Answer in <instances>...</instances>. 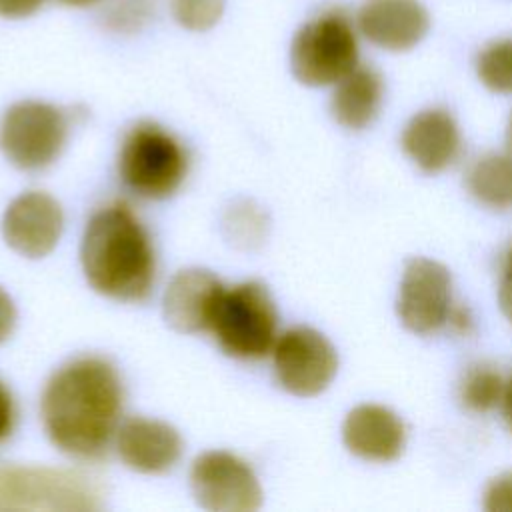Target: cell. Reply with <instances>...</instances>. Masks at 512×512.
<instances>
[{
	"mask_svg": "<svg viewBox=\"0 0 512 512\" xmlns=\"http://www.w3.org/2000/svg\"><path fill=\"white\" fill-rule=\"evenodd\" d=\"M450 286V272L440 262L430 258L408 260L396 302L402 324L416 334L442 328L452 308Z\"/></svg>",
	"mask_w": 512,
	"mask_h": 512,
	"instance_id": "cell-10",
	"label": "cell"
},
{
	"mask_svg": "<svg viewBox=\"0 0 512 512\" xmlns=\"http://www.w3.org/2000/svg\"><path fill=\"white\" fill-rule=\"evenodd\" d=\"M80 262L88 284L114 300L140 302L156 274L150 236L126 204L98 210L82 236Z\"/></svg>",
	"mask_w": 512,
	"mask_h": 512,
	"instance_id": "cell-2",
	"label": "cell"
},
{
	"mask_svg": "<svg viewBox=\"0 0 512 512\" xmlns=\"http://www.w3.org/2000/svg\"><path fill=\"white\" fill-rule=\"evenodd\" d=\"M402 148L422 170L440 172L458 158L462 136L450 112L428 108L412 116L406 124Z\"/></svg>",
	"mask_w": 512,
	"mask_h": 512,
	"instance_id": "cell-16",
	"label": "cell"
},
{
	"mask_svg": "<svg viewBox=\"0 0 512 512\" xmlns=\"http://www.w3.org/2000/svg\"><path fill=\"white\" fill-rule=\"evenodd\" d=\"M480 82L496 94H512V36L486 44L476 58Z\"/></svg>",
	"mask_w": 512,
	"mask_h": 512,
	"instance_id": "cell-20",
	"label": "cell"
},
{
	"mask_svg": "<svg viewBox=\"0 0 512 512\" xmlns=\"http://www.w3.org/2000/svg\"><path fill=\"white\" fill-rule=\"evenodd\" d=\"M506 144H508V150L512 152V116H510V122L506 128Z\"/></svg>",
	"mask_w": 512,
	"mask_h": 512,
	"instance_id": "cell-31",
	"label": "cell"
},
{
	"mask_svg": "<svg viewBox=\"0 0 512 512\" xmlns=\"http://www.w3.org/2000/svg\"><path fill=\"white\" fill-rule=\"evenodd\" d=\"M502 394L504 382L496 368L488 364H474L464 372L460 382V400L470 412H490L496 404H500Z\"/></svg>",
	"mask_w": 512,
	"mask_h": 512,
	"instance_id": "cell-19",
	"label": "cell"
},
{
	"mask_svg": "<svg viewBox=\"0 0 512 512\" xmlns=\"http://www.w3.org/2000/svg\"><path fill=\"white\" fill-rule=\"evenodd\" d=\"M16 324V308L4 288H0V344L8 340Z\"/></svg>",
	"mask_w": 512,
	"mask_h": 512,
	"instance_id": "cell-27",
	"label": "cell"
},
{
	"mask_svg": "<svg viewBox=\"0 0 512 512\" xmlns=\"http://www.w3.org/2000/svg\"><path fill=\"white\" fill-rule=\"evenodd\" d=\"M498 302L504 312V316L512 322V244L504 254L502 260V278L498 288Z\"/></svg>",
	"mask_w": 512,
	"mask_h": 512,
	"instance_id": "cell-24",
	"label": "cell"
},
{
	"mask_svg": "<svg viewBox=\"0 0 512 512\" xmlns=\"http://www.w3.org/2000/svg\"><path fill=\"white\" fill-rule=\"evenodd\" d=\"M278 314L268 290L258 282L222 288L208 330L234 358L256 360L276 344Z\"/></svg>",
	"mask_w": 512,
	"mask_h": 512,
	"instance_id": "cell-3",
	"label": "cell"
},
{
	"mask_svg": "<svg viewBox=\"0 0 512 512\" xmlns=\"http://www.w3.org/2000/svg\"><path fill=\"white\" fill-rule=\"evenodd\" d=\"M122 400L120 376L108 360H70L44 388V430L60 452L78 460L100 458L118 430Z\"/></svg>",
	"mask_w": 512,
	"mask_h": 512,
	"instance_id": "cell-1",
	"label": "cell"
},
{
	"mask_svg": "<svg viewBox=\"0 0 512 512\" xmlns=\"http://www.w3.org/2000/svg\"><path fill=\"white\" fill-rule=\"evenodd\" d=\"M188 158L182 144L162 126L142 122L124 138L118 158L122 182L142 198H166L186 176Z\"/></svg>",
	"mask_w": 512,
	"mask_h": 512,
	"instance_id": "cell-6",
	"label": "cell"
},
{
	"mask_svg": "<svg viewBox=\"0 0 512 512\" xmlns=\"http://www.w3.org/2000/svg\"><path fill=\"white\" fill-rule=\"evenodd\" d=\"M44 0H0L2 18H26L34 14Z\"/></svg>",
	"mask_w": 512,
	"mask_h": 512,
	"instance_id": "cell-26",
	"label": "cell"
},
{
	"mask_svg": "<svg viewBox=\"0 0 512 512\" xmlns=\"http://www.w3.org/2000/svg\"><path fill=\"white\" fill-rule=\"evenodd\" d=\"M356 24L332 8L308 20L292 38L290 68L306 86H330L358 66Z\"/></svg>",
	"mask_w": 512,
	"mask_h": 512,
	"instance_id": "cell-4",
	"label": "cell"
},
{
	"mask_svg": "<svg viewBox=\"0 0 512 512\" xmlns=\"http://www.w3.org/2000/svg\"><path fill=\"white\" fill-rule=\"evenodd\" d=\"M484 508L490 512H512V472H504L488 484Z\"/></svg>",
	"mask_w": 512,
	"mask_h": 512,
	"instance_id": "cell-23",
	"label": "cell"
},
{
	"mask_svg": "<svg viewBox=\"0 0 512 512\" xmlns=\"http://www.w3.org/2000/svg\"><path fill=\"white\" fill-rule=\"evenodd\" d=\"M222 288L220 280L208 270L188 268L178 272L164 292L166 322L184 334L208 330Z\"/></svg>",
	"mask_w": 512,
	"mask_h": 512,
	"instance_id": "cell-15",
	"label": "cell"
},
{
	"mask_svg": "<svg viewBox=\"0 0 512 512\" xmlns=\"http://www.w3.org/2000/svg\"><path fill=\"white\" fill-rule=\"evenodd\" d=\"M116 450L128 468L158 474L178 462L182 438L166 422L134 416L116 430Z\"/></svg>",
	"mask_w": 512,
	"mask_h": 512,
	"instance_id": "cell-13",
	"label": "cell"
},
{
	"mask_svg": "<svg viewBox=\"0 0 512 512\" xmlns=\"http://www.w3.org/2000/svg\"><path fill=\"white\" fill-rule=\"evenodd\" d=\"M190 486L196 502L212 512H254L262 504L254 470L222 450L204 452L194 460Z\"/></svg>",
	"mask_w": 512,
	"mask_h": 512,
	"instance_id": "cell-8",
	"label": "cell"
},
{
	"mask_svg": "<svg viewBox=\"0 0 512 512\" xmlns=\"http://www.w3.org/2000/svg\"><path fill=\"white\" fill-rule=\"evenodd\" d=\"M100 506V488L78 470L0 466V512H86Z\"/></svg>",
	"mask_w": 512,
	"mask_h": 512,
	"instance_id": "cell-5",
	"label": "cell"
},
{
	"mask_svg": "<svg viewBox=\"0 0 512 512\" xmlns=\"http://www.w3.org/2000/svg\"><path fill=\"white\" fill-rule=\"evenodd\" d=\"M384 96L382 76L370 66H356L336 82L332 94V114L344 128H366L378 114Z\"/></svg>",
	"mask_w": 512,
	"mask_h": 512,
	"instance_id": "cell-17",
	"label": "cell"
},
{
	"mask_svg": "<svg viewBox=\"0 0 512 512\" xmlns=\"http://www.w3.org/2000/svg\"><path fill=\"white\" fill-rule=\"evenodd\" d=\"M342 438L346 448L358 458L372 462L396 460L406 444L402 420L386 406L360 404L348 412Z\"/></svg>",
	"mask_w": 512,
	"mask_h": 512,
	"instance_id": "cell-14",
	"label": "cell"
},
{
	"mask_svg": "<svg viewBox=\"0 0 512 512\" xmlns=\"http://www.w3.org/2000/svg\"><path fill=\"white\" fill-rule=\"evenodd\" d=\"M224 6L226 0H170L176 22L194 32L212 28L222 18Z\"/></svg>",
	"mask_w": 512,
	"mask_h": 512,
	"instance_id": "cell-21",
	"label": "cell"
},
{
	"mask_svg": "<svg viewBox=\"0 0 512 512\" xmlns=\"http://www.w3.org/2000/svg\"><path fill=\"white\" fill-rule=\"evenodd\" d=\"M354 24L370 44L388 52H406L426 36L430 14L420 0H364Z\"/></svg>",
	"mask_w": 512,
	"mask_h": 512,
	"instance_id": "cell-12",
	"label": "cell"
},
{
	"mask_svg": "<svg viewBox=\"0 0 512 512\" xmlns=\"http://www.w3.org/2000/svg\"><path fill=\"white\" fill-rule=\"evenodd\" d=\"M274 374L284 390L296 396L320 394L336 376L334 346L314 328L286 330L272 348Z\"/></svg>",
	"mask_w": 512,
	"mask_h": 512,
	"instance_id": "cell-9",
	"label": "cell"
},
{
	"mask_svg": "<svg viewBox=\"0 0 512 512\" xmlns=\"http://www.w3.org/2000/svg\"><path fill=\"white\" fill-rule=\"evenodd\" d=\"M502 414H504V422L508 426V430L512 432V378L504 384V394H502Z\"/></svg>",
	"mask_w": 512,
	"mask_h": 512,
	"instance_id": "cell-29",
	"label": "cell"
},
{
	"mask_svg": "<svg viewBox=\"0 0 512 512\" xmlns=\"http://www.w3.org/2000/svg\"><path fill=\"white\" fill-rule=\"evenodd\" d=\"M446 324H448L454 332H458V334H462V336H468V334L474 332V316H472V312H470L466 306H454V304H452V308H450V312H448Z\"/></svg>",
	"mask_w": 512,
	"mask_h": 512,
	"instance_id": "cell-28",
	"label": "cell"
},
{
	"mask_svg": "<svg viewBox=\"0 0 512 512\" xmlns=\"http://www.w3.org/2000/svg\"><path fill=\"white\" fill-rule=\"evenodd\" d=\"M466 186L488 208H512V156L486 154L478 158L466 174Z\"/></svg>",
	"mask_w": 512,
	"mask_h": 512,
	"instance_id": "cell-18",
	"label": "cell"
},
{
	"mask_svg": "<svg viewBox=\"0 0 512 512\" xmlns=\"http://www.w3.org/2000/svg\"><path fill=\"white\" fill-rule=\"evenodd\" d=\"M16 426V404L8 386L0 380V442H4Z\"/></svg>",
	"mask_w": 512,
	"mask_h": 512,
	"instance_id": "cell-25",
	"label": "cell"
},
{
	"mask_svg": "<svg viewBox=\"0 0 512 512\" xmlns=\"http://www.w3.org/2000/svg\"><path fill=\"white\" fill-rule=\"evenodd\" d=\"M152 10V0H112L106 12L108 26L132 32L146 22Z\"/></svg>",
	"mask_w": 512,
	"mask_h": 512,
	"instance_id": "cell-22",
	"label": "cell"
},
{
	"mask_svg": "<svg viewBox=\"0 0 512 512\" xmlns=\"http://www.w3.org/2000/svg\"><path fill=\"white\" fill-rule=\"evenodd\" d=\"M68 6H92V4H98L100 0H60Z\"/></svg>",
	"mask_w": 512,
	"mask_h": 512,
	"instance_id": "cell-30",
	"label": "cell"
},
{
	"mask_svg": "<svg viewBox=\"0 0 512 512\" xmlns=\"http://www.w3.org/2000/svg\"><path fill=\"white\" fill-rule=\"evenodd\" d=\"M62 224L60 204L50 194L32 190L8 204L2 218V236L18 254L42 258L58 244Z\"/></svg>",
	"mask_w": 512,
	"mask_h": 512,
	"instance_id": "cell-11",
	"label": "cell"
},
{
	"mask_svg": "<svg viewBox=\"0 0 512 512\" xmlns=\"http://www.w3.org/2000/svg\"><path fill=\"white\" fill-rule=\"evenodd\" d=\"M66 136V114L38 100L12 104L0 122V148L22 170H38L52 164L62 152Z\"/></svg>",
	"mask_w": 512,
	"mask_h": 512,
	"instance_id": "cell-7",
	"label": "cell"
}]
</instances>
